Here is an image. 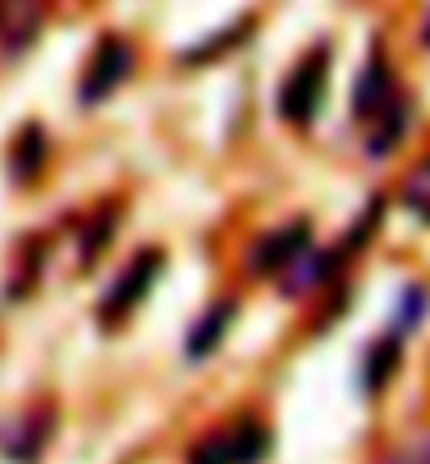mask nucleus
Segmentation results:
<instances>
[{
	"instance_id": "f257e3e1",
	"label": "nucleus",
	"mask_w": 430,
	"mask_h": 464,
	"mask_svg": "<svg viewBox=\"0 0 430 464\" xmlns=\"http://www.w3.org/2000/svg\"><path fill=\"white\" fill-rule=\"evenodd\" d=\"M325 68H330L325 51H312V55H308V60L300 63L291 76H287L283 98H279V106H283V119L308 122L312 114H317L320 93H325Z\"/></svg>"
},
{
	"instance_id": "f03ea898",
	"label": "nucleus",
	"mask_w": 430,
	"mask_h": 464,
	"mask_svg": "<svg viewBox=\"0 0 430 464\" xmlns=\"http://www.w3.org/2000/svg\"><path fill=\"white\" fill-rule=\"evenodd\" d=\"M127 72H131V47H127V43H119V38L101 43L98 60H93V68H89V76H85L81 98H85V102H101L106 93H114V89L123 85Z\"/></svg>"
},
{
	"instance_id": "7ed1b4c3",
	"label": "nucleus",
	"mask_w": 430,
	"mask_h": 464,
	"mask_svg": "<svg viewBox=\"0 0 430 464\" xmlns=\"http://www.w3.org/2000/svg\"><path fill=\"white\" fill-rule=\"evenodd\" d=\"M160 266H165V262H160V254H152V249H148V254H139L136 262H131V270H123V275H119L114 292L106 295V304H101V308H106V317H123L127 308L136 304L139 295L152 287V279L160 275Z\"/></svg>"
},
{
	"instance_id": "20e7f679",
	"label": "nucleus",
	"mask_w": 430,
	"mask_h": 464,
	"mask_svg": "<svg viewBox=\"0 0 430 464\" xmlns=\"http://www.w3.org/2000/svg\"><path fill=\"white\" fill-rule=\"evenodd\" d=\"M304 254H308V224H291V228L266 237V241L258 245V254H253L249 266L253 270H279V266H287V262H295V257H304Z\"/></svg>"
},
{
	"instance_id": "39448f33",
	"label": "nucleus",
	"mask_w": 430,
	"mask_h": 464,
	"mask_svg": "<svg viewBox=\"0 0 430 464\" xmlns=\"http://www.w3.org/2000/svg\"><path fill=\"white\" fill-rule=\"evenodd\" d=\"M233 313H236L233 304H215V308H211L207 317L198 321V330L190 334V343H186V354H190V359H203V354L215 351V346H220V338H224V330L233 325Z\"/></svg>"
},
{
	"instance_id": "423d86ee",
	"label": "nucleus",
	"mask_w": 430,
	"mask_h": 464,
	"mask_svg": "<svg viewBox=\"0 0 430 464\" xmlns=\"http://www.w3.org/2000/svg\"><path fill=\"white\" fill-rule=\"evenodd\" d=\"M384 98H388V68H384V60L376 55L368 72L358 76V89H355V111H358V119H363V114H376V111H380Z\"/></svg>"
},
{
	"instance_id": "0eeeda50",
	"label": "nucleus",
	"mask_w": 430,
	"mask_h": 464,
	"mask_svg": "<svg viewBox=\"0 0 430 464\" xmlns=\"http://www.w3.org/2000/svg\"><path fill=\"white\" fill-rule=\"evenodd\" d=\"M43 152H47V148H43V131H38V127H30V131L17 140V152H13V173H17V178H34L38 165H43Z\"/></svg>"
},
{
	"instance_id": "6e6552de",
	"label": "nucleus",
	"mask_w": 430,
	"mask_h": 464,
	"mask_svg": "<svg viewBox=\"0 0 430 464\" xmlns=\"http://www.w3.org/2000/svg\"><path fill=\"white\" fill-rule=\"evenodd\" d=\"M397 363H401V346L397 343H380L376 351H371L368 359V384L371 389H384V380L397 372Z\"/></svg>"
},
{
	"instance_id": "1a4fd4ad",
	"label": "nucleus",
	"mask_w": 430,
	"mask_h": 464,
	"mask_svg": "<svg viewBox=\"0 0 430 464\" xmlns=\"http://www.w3.org/2000/svg\"><path fill=\"white\" fill-rule=\"evenodd\" d=\"M233 443H236V464H258L266 456V430L258 422H245L233 435Z\"/></svg>"
},
{
	"instance_id": "9d476101",
	"label": "nucleus",
	"mask_w": 430,
	"mask_h": 464,
	"mask_svg": "<svg viewBox=\"0 0 430 464\" xmlns=\"http://www.w3.org/2000/svg\"><path fill=\"white\" fill-rule=\"evenodd\" d=\"M190 464H236V443L233 435H211L190 452Z\"/></svg>"
},
{
	"instance_id": "9b49d317",
	"label": "nucleus",
	"mask_w": 430,
	"mask_h": 464,
	"mask_svg": "<svg viewBox=\"0 0 430 464\" xmlns=\"http://www.w3.org/2000/svg\"><path fill=\"white\" fill-rule=\"evenodd\" d=\"M426 43H430V22H426Z\"/></svg>"
}]
</instances>
